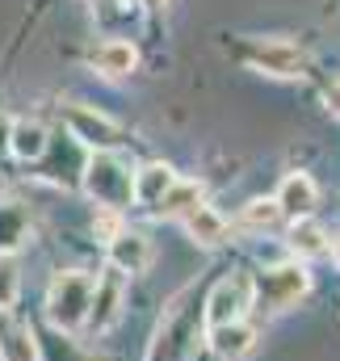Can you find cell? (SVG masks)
I'll list each match as a JSON object with an SVG mask.
<instances>
[{
    "label": "cell",
    "mask_w": 340,
    "mask_h": 361,
    "mask_svg": "<svg viewBox=\"0 0 340 361\" xmlns=\"http://www.w3.org/2000/svg\"><path fill=\"white\" fill-rule=\"evenodd\" d=\"M307 290H311V273L303 269L298 261L273 265V269H265L260 277H253V307L277 315V311H290Z\"/></svg>",
    "instance_id": "3"
},
{
    "label": "cell",
    "mask_w": 340,
    "mask_h": 361,
    "mask_svg": "<svg viewBox=\"0 0 340 361\" xmlns=\"http://www.w3.org/2000/svg\"><path fill=\"white\" fill-rule=\"evenodd\" d=\"M336 265H340V240H336Z\"/></svg>",
    "instance_id": "22"
},
{
    "label": "cell",
    "mask_w": 340,
    "mask_h": 361,
    "mask_svg": "<svg viewBox=\"0 0 340 361\" xmlns=\"http://www.w3.org/2000/svg\"><path fill=\"white\" fill-rule=\"evenodd\" d=\"M248 63L265 76H303V51L281 42V38H265V42H253L248 47Z\"/></svg>",
    "instance_id": "6"
},
{
    "label": "cell",
    "mask_w": 340,
    "mask_h": 361,
    "mask_svg": "<svg viewBox=\"0 0 340 361\" xmlns=\"http://www.w3.org/2000/svg\"><path fill=\"white\" fill-rule=\"evenodd\" d=\"M277 223H281V210H277L273 197H253V202L240 210V227H244V231H256V235L273 231Z\"/></svg>",
    "instance_id": "18"
},
{
    "label": "cell",
    "mask_w": 340,
    "mask_h": 361,
    "mask_svg": "<svg viewBox=\"0 0 340 361\" xmlns=\"http://www.w3.org/2000/svg\"><path fill=\"white\" fill-rule=\"evenodd\" d=\"M17 286H21V265L13 252H0V315L17 302Z\"/></svg>",
    "instance_id": "19"
},
{
    "label": "cell",
    "mask_w": 340,
    "mask_h": 361,
    "mask_svg": "<svg viewBox=\"0 0 340 361\" xmlns=\"http://www.w3.org/2000/svg\"><path fill=\"white\" fill-rule=\"evenodd\" d=\"M290 252H294V257H324V252H328L324 227L311 223V219H294V227H290Z\"/></svg>",
    "instance_id": "17"
},
{
    "label": "cell",
    "mask_w": 340,
    "mask_h": 361,
    "mask_svg": "<svg viewBox=\"0 0 340 361\" xmlns=\"http://www.w3.org/2000/svg\"><path fill=\"white\" fill-rule=\"evenodd\" d=\"M210 349H214L219 361H244L256 349V332L244 324V319L219 324V328H210Z\"/></svg>",
    "instance_id": "10"
},
{
    "label": "cell",
    "mask_w": 340,
    "mask_h": 361,
    "mask_svg": "<svg viewBox=\"0 0 340 361\" xmlns=\"http://www.w3.org/2000/svg\"><path fill=\"white\" fill-rule=\"evenodd\" d=\"M139 4H143V8H164L169 0H139Z\"/></svg>",
    "instance_id": "21"
},
{
    "label": "cell",
    "mask_w": 340,
    "mask_h": 361,
    "mask_svg": "<svg viewBox=\"0 0 340 361\" xmlns=\"http://www.w3.org/2000/svg\"><path fill=\"white\" fill-rule=\"evenodd\" d=\"M193 206H202V185H198V180H172L169 193L160 197L156 210H160L164 219H185Z\"/></svg>",
    "instance_id": "15"
},
{
    "label": "cell",
    "mask_w": 340,
    "mask_h": 361,
    "mask_svg": "<svg viewBox=\"0 0 340 361\" xmlns=\"http://www.w3.org/2000/svg\"><path fill=\"white\" fill-rule=\"evenodd\" d=\"M122 302H126V273L105 269L92 281V298H88V328L92 332H109L122 315Z\"/></svg>",
    "instance_id": "5"
},
{
    "label": "cell",
    "mask_w": 340,
    "mask_h": 361,
    "mask_svg": "<svg viewBox=\"0 0 340 361\" xmlns=\"http://www.w3.org/2000/svg\"><path fill=\"white\" fill-rule=\"evenodd\" d=\"M8 147H13L17 160H38V156L47 152V130H42L38 122H13Z\"/></svg>",
    "instance_id": "16"
},
{
    "label": "cell",
    "mask_w": 340,
    "mask_h": 361,
    "mask_svg": "<svg viewBox=\"0 0 340 361\" xmlns=\"http://www.w3.org/2000/svg\"><path fill=\"white\" fill-rule=\"evenodd\" d=\"M92 273L85 269H63L55 273L51 290H47V319L59 332H76L88 319V298H92Z\"/></svg>",
    "instance_id": "1"
},
{
    "label": "cell",
    "mask_w": 340,
    "mask_h": 361,
    "mask_svg": "<svg viewBox=\"0 0 340 361\" xmlns=\"http://www.w3.org/2000/svg\"><path fill=\"white\" fill-rule=\"evenodd\" d=\"M248 307H253V273H231V277H223V281L210 290L202 315H206L210 328H219V324H236V319H244Z\"/></svg>",
    "instance_id": "4"
},
{
    "label": "cell",
    "mask_w": 340,
    "mask_h": 361,
    "mask_svg": "<svg viewBox=\"0 0 340 361\" xmlns=\"http://www.w3.org/2000/svg\"><path fill=\"white\" fill-rule=\"evenodd\" d=\"M130 185H135V173L130 164L118 156V152H97L85 169V193L101 206V210H126L130 206Z\"/></svg>",
    "instance_id": "2"
},
{
    "label": "cell",
    "mask_w": 340,
    "mask_h": 361,
    "mask_svg": "<svg viewBox=\"0 0 340 361\" xmlns=\"http://www.w3.org/2000/svg\"><path fill=\"white\" fill-rule=\"evenodd\" d=\"M68 126H72L76 139L92 143L97 152H109V147L118 143V126H114L109 118H101V114L85 109V105H68Z\"/></svg>",
    "instance_id": "9"
},
{
    "label": "cell",
    "mask_w": 340,
    "mask_h": 361,
    "mask_svg": "<svg viewBox=\"0 0 340 361\" xmlns=\"http://www.w3.org/2000/svg\"><path fill=\"white\" fill-rule=\"evenodd\" d=\"M92 68H97L101 76H109V80H118V76H130V72L139 68V51H135V42L109 38V42H101V47L92 51Z\"/></svg>",
    "instance_id": "11"
},
{
    "label": "cell",
    "mask_w": 340,
    "mask_h": 361,
    "mask_svg": "<svg viewBox=\"0 0 340 361\" xmlns=\"http://www.w3.org/2000/svg\"><path fill=\"white\" fill-rule=\"evenodd\" d=\"M328 109H332V114L340 118V85H336L332 92H328Z\"/></svg>",
    "instance_id": "20"
},
{
    "label": "cell",
    "mask_w": 340,
    "mask_h": 361,
    "mask_svg": "<svg viewBox=\"0 0 340 361\" xmlns=\"http://www.w3.org/2000/svg\"><path fill=\"white\" fill-rule=\"evenodd\" d=\"M147 265H152V244L139 231H118L109 240V269L130 277V273H143Z\"/></svg>",
    "instance_id": "8"
},
{
    "label": "cell",
    "mask_w": 340,
    "mask_h": 361,
    "mask_svg": "<svg viewBox=\"0 0 340 361\" xmlns=\"http://www.w3.org/2000/svg\"><path fill=\"white\" fill-rule=\"evenodd\" d=\"M0 361H38V341L25 324L0 315Z\"/></svg>",
    "instance_id": "14"
},
{
    "label": "cell",
    "mask_w": 340,
    "mask_h": 361,
    "mask_svg": "<svg viewBox=\"0 0 340 361\" xmlns=\"http://www.w3.org/2000/svg\"><path fill=\"white\" fill-rule=\"evenodd\" d=\"M277 210L281 214H290V219H311V210H315V202H320V189H315V180L307 177V173H290V177L277 185Z\"/></svg>",
    "instance_id": "7"
},
{
    "label": "cell",
    "mask_w": 340,
    "mask_h": 361,
    "mask_svg": "<svg viewBox=\"0 0 340 361\" xmlns=\"http://www.w3.org/2000/svg\"><path fill=\"white\" fill-rule=\"evenodd\" d=\"M172 169L169 164H143L139 173H135V185H130V202H139V206H160V197L169 193V185H172Z\"/></svg>",
    "instance_id": "13"
},
{
    "label": "cell",
    "mask_w": 340,
    "mask_h": 361,
    "mask_svg": "<svg viewBox=\"0 0 340 361\" xmlns=\"http://www.w3.org/2000/svg\"><path fill=\"white\" fill-rule=\"evenodd\" d=\"M181 223H185V231H189L198 244H206V248H219V244L227 240V219H223L214 206H206V202H202V206H193Z\"/></svg>",
    "instance_id": "12"
}]
</instances>
